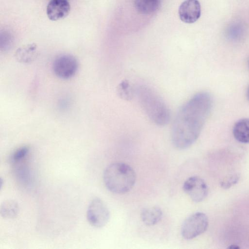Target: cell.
Here are the masks:
<instances>
[{
    "instance_id": "12",
    "label": "cell",
    "mask_w": 249,
    "mask_h": 249,
    "mask_svg": "<svg viewBox=\"0 0 249 249\" xmlns=\"http://www.w3.org/2000/svg\"><path fill=\"white\" fill-rule=\"evenodd\" d=\"M36 56L37 46L34 43L18 48L15 53L17 60L23 63H28L34 61Z\"/></svg>"
},
{
    "instance_id": "20",
    "label": "cell",
    "mask_w": 249,
    "mask_h": 249,
    "mask_svg": "<svg viewBox=\"0 0 249 249\" xmlns=\"http://www.w3.org/2000/svg\"><path fill=\"white\" fill-rule=\"evenodd\" d=\"M229 248H232V249H237V248H239V247L236 245H231L230 247H229Z\"/></svg>"
},
{
    "instance_id": "5",
    "label": "cell",
    "mask_w": 249,
    "mask_h": 249,
    "mask_svg": "<svg viewBox=\"0 0 249 249\" xmlns=\"http://www.w3.org/2000/svg\"><path fill=\"white\" fill-rule=\"evenodd\" d=\"M87 218L94 227L101 228L107 225L109 220L110 212L103 200L99 197L92 199L88 207Z\"/></svg>"
},
{
    "instance_id": "19",
    "label": "cell",
    "mask_w": 249,
    "mask_h": 249,
    "mask_svg": "<svg viewBox=\"0 0 249 249\" xmlns=\"http://www.w3.org/2000/svg\"><path fill=\"white\" fill-rule=\"evenodd\" d=\"M239 179V177L237 175H234L231 176L226 180H223L221 183V185L222 187L226 189L229 188L232 185L236 183Z\"/></svg>"
},
{
    "instance_id": "2",
    "label": "cell",
    "mask_w": 249,
    "mask_h": 249,
    "mask_svg": "<svg viewBox=\"0 0 249 249\" xmlns=\"http://www.w3.org/2000/svg\"><path fill=\"white\" fill-rule=\"evenodd\" d=\"M138 102L148 118L158 126H164L170 119V110L161 97L151 87L138 86L135 91Z\"/></svg>"
},
{
    "instance_id": "13",
    "label": "cell",
    "mask_w": 249,
    "mask_h": 249,
    "mask_svg": "<svg viewBox=\"0 0 249 249\" xmlns=\"http://www.w3.org/2000/svg\"><path fill=\"white\" fill-rule=\"evenodd\" d=\"M161 0H135L137 11L143 15H149L157 11L161 5Z\"/></svg>"
},
{
    "instance_id": "14",
    "label": "cell",
    "mask_w": 249,
    "mask_h": 249,
    "mask_svg": "<svg viewBox=\"0 0 249 249\" xmlns=\"http://www.w3.org/2000/svg\"><path fill=\"white\" fill-rule=\"evenodd\" d=\"M19 211L18 202L13 199L4 201L0 207V214L5 219H12L16 217Z\"/></svg>"
},
{
    "instance_id": "10",
    "label": "cell",
    "mask_w": 249,
    "mask_h": 249,
    "mask_svg": "<svg viewBox=\"0 0 249 249\" xmlns=\"http://www.w3.org/2000/svg\"><path fill=\"white\" fill-rule=\"evenodd\" d=\"M163 213L158 206H151L143 209L141 213V218L147 226H152L158 223L162 217Z\"/></svg>"
},
{
    "instance_id": "18",
    "label": "cell",
    "mask_w": 249,
    "mask_h": 249,
    "mask_svg": "<svg viewBox=\"0 0 249 249\" xmlns=\"http://www.w3.org/2000/svg\"><path fill=\"white\" fill-rule=\"evenodd\" d=\"M12 37L7 34H4L3 36H1L0 38V48L4 50H7L9 48L12 43Z\"/></svg>"
},
{
    "instance_id": "15",
    "label": "cell",
    "mask_w": 249,
    "mask_h": 249,
    "mask_svg": "<svg viewBox=\"0 0 249 249\" xmlns=\"http://www.w3.org/2000/svg\"><path fill=\"white\" fill-rule=\"evenodd\" d=\"M18 181L24 186H29L32 183V176L30 170L25 166H20L15 171Z\"/></svg>"
},
{
    "instance_id": "21",
    "label": "cell",
    "mask_w": 249,
    "mask_h": 249,
    "mask_svg": "<svg viewBox=\"0 0 249 249\" xmlns=\"http://www.w3.org/2000/svg\"><path fill=\"white\" fill-rule=\"evenodd\" d=\"M247 95L248 99L249 100V87L248 88V90H247Z\"/></svg>"
},
{
    "instance_id": "1",
    "label": "cell",
    "mask_w": 249,
    "mask_h": 249,
    "mask_svg": "<svg viewBox=\"0 0 249 249\" xmlns=\"http://www.w3.org/2000/svg\"><path fill=\"white\" fill-rule=\"evenodd\" d=\"M213 106V99L206 92H198L186 102L178 111L172 127L171 139L178 149H185L197 139Z\"/></svg>"
},
{
    "instance_id": "8",
    "label": "cell",
    "mask_w": 249,
    "mask_h": 249,
    "mask_svg": "<svg viewBox=\"0 0 249 249\" xmlns=\"http://www.w3.org/2000/svg\"><path fill=\"white\" fill-rule=\"evenodd\" d=\"M180 19L184 23H193L198 19L201 15V6L198 0H186L178 9Z\"/></svg>"
},
{
    "instance_id": "11",
    "label": "cell",
    "mask_w": 249,
    "mask_h": 249,
    "mask_svg": "<svg viewBox=\"0 0 249 249\" xmlns=\"http://www.w3.org/2000/svg\"><path fill=\"white\" fill-rule=\"evenodd\" d=\"M233 134L235 139L243 143H249V118L239 120L234 124Z\"/></svg>"
},
{
    "instance_id": "3",
    "label": "cell",
    "mask_w": 249,
    "mask_h": 249,
    "mask_svg": "<svg viewBox=\"0 0 249 249\" xmlns=\"http://www.w3.org/2000/svg\"><path fill=\"white\" fill-rule=\"evenodd\" d=\"M103 179L107 189L110 192L122 194L129 192L134 186L136 175L134 169L124 162H115L105 169Z\"/></svg>"
},
{
    "instance_id": "16",
    "label": "cell",
    "mask_w": 249,
    "mask_h": 249,
    "mask_svg": "<svg viewBox=\"0 0 249 249\" xmlns=\"http://www.w3.org/2000/svg\"><path fill=\"white\" fill-rule=\"evenodd\" d=\"M118 95L123 99L129 100L132 99L134 90L127 80L122 81L117 87Z\"/></svg>"
},
{
    "instance_id": "17",
    "label": "cell",
    "mask_w": 249,
    "mask_h": 249,
    "mask_svg": "<svg viewBox=\"0 0 249 249\" xmlns=\"http://www.w3.org/2000/svg\"><path fill=\"white\" fill-rule=\"evenodd\" d=\"M29 148L28 146H22L17 149L11 155L10 160L12 162L16 163L22 160L28 154Z\"/></svg>"
},
{
    "instance_id": "4",
    "label": "cell",
    "mask_w": 249,
    "mask_h": 249,
    "mask_svg": "<svg viewBox=\"0 0 249 249\" xmlns=\"http://www.w3.org/2000/svg\"><path fill=\"white\" fill-rule=\"evenodd\" d=\"M208 225V218L204 213H195L183 222L181 228V235L185 239H193L204 232Z\"/></svg>"
},
{
    "instance_id": "9",
    "label": "cell",
    "mask_w": 249,
    "mask_h": 249,
    "mask_svg": "<svg viewBox=\"0 0 249 249\" xmlns=\"http://www.w3.org/2000/svg\"><path fill=\"white\" fill-rule=\"evenodd\" d=\"M70 11V5L67 0H51L48 3L46 12L49 18L56 21L66 17Z\"/></svg>"
},
{
    "instance_id": "6",
    "label": "cell",
    "mask_w": 249,
    "mask_h": 249,
    "mask_svg": "<svg viewBox=\"0 0 249 249\" xmlns=\"http://www.w3.org/2000/svg\"><path fill=\"white\" fill-rule=\"evenodd\" d=\"M78 67L77 59L70 54H61L54 60L53 70L54 74L58 77L69 79L76 73Z\"/></svg>"
},
{
    "instance_id": "7",
    "label": "cell",
    "mask_w": 249,
    "mask_h": 249,
    "mask_svg": "<svg viewBox=\"0 0 249 249\" xmlns=\"http://www.w3.org/2000/svg\"><path fill=\"white\" fill-rule=\"evenodd\" d=\"M183 189L195 202L203 201L208 194V187L206 182L198 176H192L184 182Z\"/></svg>"
}]
</instances>
